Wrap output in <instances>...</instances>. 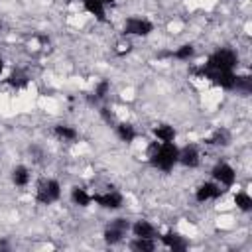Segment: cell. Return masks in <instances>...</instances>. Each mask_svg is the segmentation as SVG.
I'll list each match as a JSON object with an SVG mask.
<instances>
[{
    "mask_svg": "<svg viewBox=\"0 0 252 252\" xmlns=\"http://www.w3.org/2000/svg\"><path fill=\"white\" fill-rule=\"evenodd\" d=\"M177 158L179 148L175 146V142H154L148 154L150 163L159 171H171L177 165Z\"/></svg>",
    "mask_w": 252,
    "mask_h": 252,
    "instance_id": "6da1fadb",
    "label": "cell"
},
{
    "mask_svg": "<svg viewBox=\"0 0 252 252\" xmlns=\"http://www.w3.org/2000/svg\"><path fill=\"white\" fill-rule=\"evenodd\" d=\"M238 65V55L234 49L230 47H219L217 51H213L205 63V69H213V71H234V67Z\"/></svg>",
    "mask_w": 252,
    "mask_h": 252,
    "instance_id": "7a4b0ae2",
    "label": "cell"
},
{
    "mask_svg": "<svg viewBox=\"0 0 252 252\" xmlns=\"http://www.w3.org/2000/svg\"><path fill=\"white\" fill-rule=\"evenodd\" d=\"M61 197V183L53 177H45L37 183L35 187V201L41 205H51L55 201H59Z\"/></svg>",
    "mask_w": 252,
    "mask_h": 252,
    "instance_id": "3957f363",
    "label": "cell"
},
{
    "mask_svg": "<svg viewBox=\"0 0 252 252\" xmlns=\"http://www.w3.org/2000/svg\"><path fill=\"white\" fill-rule=\"evenodd\" d=\"M154 32V24L148 18L142 16H130L124 22V33L126 35H138V37H146Z\"/></svg>",
    "mask_w": 252,
    "mask_h": 252,
    "instance_id": "277c9868",
    "label": "cell"
},
{
    "mask_svg": "<svg viewBox=\"0 0 252 252\" xmlns=\"http://www.w3.org/2000/svg\"><path fill=\"white\" fill-rule=\"evenodd\" d=\"M211 177L213 181H217L220 187H232L236 181V171L230 163L226 161H219L213 169H211Z\"/></svg>",
    "mask_w": 252,
    "mask_h": 252,
    "instance_id": "5b68a950",
    "label": "cell"
},
{
    "mask_svg": "<svg viewBox=\"0 0 252 252\" xmlns=\"http://www.w3.org/2000/svg\"><path fill=\"white\" fill-rule=\"evenodd\" d=\"M203 75H205V79H209L213 85H217L220 89H234V81H236L234 71H213V69L203 67Z\"/></svg>",
    "mask_w": 252,
    "mask_h": 252,
    "instance_id": "8992f818",
    "label": "cell"
},
{
    "mask_svg": "<svg viewBox=\"0 0 252 252\" xmlns=\"http://www.w3.org/2000/svg\"><path fill=\"white\" fill-rule=\"evenodd\" d=\"M130 230V222L126 220V219H114L108 226H106V230H104V240L108 242V244H116V242H120L122 238H124V234Z\"/></svg>",
    "mask_w": 252,
    "mask_h": 252,
    "instance_id": "52a82bcc",
    "label": "cell"
},
{
    "mask_svg": "<svg viewBox=\"0 0 252 252\" xmlns=\"http://www.w3.org/2000/svg\"><path fill=\"white\" fill-rule=\"evenodd\" d=\"M224 193V189L217 183V181H205L195 189V199L199 203H207V201H215Z\"/></svg>",
    "mask_w": 252,
    "mask_h": 252,
    "instance_id": "ba28073f",
    "label": "cell"
},
{
    "mask_svg": "<svg viewBox=\"0 0 252 252\" xmlns=\"http://www.w3.org/2000/svg\"><path fill=\"white\" fill-rule=\"evenodd\" d=\"M93 201L98 205V207H102V209H108V211H116V209H120L122 207V203H124V197H122V193H118V191H104V193H96V195H93Z\"/></svg>",
    "mask_w": 252,
    "mask_h": 252,
    "instance_id": "9c48e42d",
    "label": "cell"
},
{
    "mask_svg": "<svg viewBox=\"0 0 252 252\" xmlns=\"http://www.w3.org/2000/svg\"><path fill=\"white\" fill-rule=\"evenodd\" d=\"M177 163H181L183 167H189V169L199 167V163H201V154H199L197 146L187 144V146L179 148V158H177Z\"/></svg>",
    "mask_w": 252,
    "mask_h": 252,
    "instance_id": "30bf717a",
    "label": "cell"
},
{
    "mask_svg": "<svg viewBox=\"0 0 252 252\" xmlns=\"http://www.w3.org/2000/svg\"><path fill=\"white\" fill-rule=\"evenodd\" d=\"M130 230H132L134 236H140V238H156V236H159L156 224H152L146 219H140L134 224H130Z\"/></svg>",
    "mask_w": 252,
    "mask_h": 252,
    "instance_id": "8fae6325",
    "label": "cell"
},
{
    "mask_svg": "<svg viewBox=\"0 0 252 252\" xmlns=\"http://www.w3.org/2000/svg\"><path fill=\"white\" fill-rule=\"evenodd\" d=\"M161 244H163L165 248L173 250V252H181V250H185V248L189 246L187 238L181 236L179 232H165V234L161 236Z\"/></svg>",
    "mask_w": 252,
    "mask_h": 252,
    "instance_id": "7c38bea8",
    "label": "cell"
},
{
    "mask_svg": "<svg viewBox=\"0 0 252 252\" xmlns=\"http://www.w3.org/2000/svg\"><path fill=\"white\" fill-rule=\"evenodd\" d=\"M106 0H83V6H85V10L91 14V16H94L96 20H104V16H106Z\"/></svg>",
    "mask_w": 252,
    "mask_h": 252,
    "instance_id": "4fadbf2b",
    "label": "cell"
},
{
    "mask_svg": "<svg viewBox=\"0 0 252 252\" xmlns=\"http://www.w3.org/2000/svg\"><path fill=\"white\" fill-rule=\"evenodd\" d=\"M175 136H177V130L171 124H159L154 128V138L158 142H175Z\"/></svg>",
    "mask_w": 252,
    "mask_h": 252,
    "instance_id": "5bb4252c",
    "label": "cell"
},
{
    "mask_svg": "<svg viewBox=\"0 0 252 252\" xmlns=\"http://www.w3.org/2000/svg\"><path fill=\"white\" fill-rule=\"evenodd\" d=\"M53 134H55L57 140H61V142H75V140L79 138V132H77L73 126H69V124H57V126L53 128Z\"/></svg>",
    "mask_w": 252,
    "mask_h": 252,
    "instance_id": "9a60e30c",
    "label": "cell"
},
{
    "mask_svg": "<svg viewBox=\"0 0 252 252\" xmlns=\"http://www.w3.org/2000/svg\"><path fill=\"white\" fill-rule=\"evenodd\" d=\"M116 136L122 140V142H134L136 140V136H138V132H136V128H134V124H130V122H120L118 126H116Z\"/></svg>",
    "mask_w": 252,
    "mask_h": 252,
    "instance_id": "2e32d148",
    "label": "cell"
},
{
    "mask_svg": "<svg viewBox=\"0 0 252 252\" xmlns=\"http://www.w3.org/2000/svg\"><path fill=\"white\" fill-rule=\"evenodd\" d=\"M30 179H32V173H30V169L26 165H16L12 169V181H14V185L26 187L30 183Z\"/></svg>",
    "mask_w": 252,
    "mask_h": 252,
    "instance_id": "e0dca14e",
    "label": "cell"
},
{
    "mask_svg": "<svg viewBox=\"0 0 252 252\" xmlns=\"http://www.w3.org/2000/svg\"><path fill=\"white\" fill-rule=\"evenodd\" d=\"M71 201L75 205H79V207H89L93 203V195L87 189H83V187H75L71 191Z\"/></svg>",
    "mask_w": 252,
    "mask_h": 252,
    "instance_id": "ac0fdd59",
    "label": "cell"
},
{
    "mask_svg": "<svg viewBox=\"0 0 252 252\" xmlns=\"http://www.w3.org/2000/svg\"><path fill=\"white\" fill-rule=\"evenodd\" d=\"M156 238H140V236H134V240L130 242V248L132 250H140V252H152L156 250Z\"/></svg>",
    "mask_w": 252,
    "mask_h": 252,
    "instance_id": "d6986e66",
    "label": "cell"
},
{
    "mask_svg": "<svg viewBox=\"0 0 252 252\" xmlns=\"http://www.w3.org/2000/svg\"><path fill=\"white\" fill-rule=\"evenodd\" d=\"M234 205H236V209L248 213V211L252 209V197H250L246 191H236V195H234Z\"/></svg>",
    "mask_w": 252,
    "mask_h": 252,
    "instance_id": "ffe728a7",
    "label": "cell"
},
{
    "mask_svg": "<svg viewBox=\"0 0 252 252\" xmlns=\"http://www.w3.org/2000/svg\"><path fill=\"white\" fill-rule=\"evenodd\" d=\"M193 55H195V47H193L191 43H183V45H179V47L173 51V57L179 59V61H187V59H191Z\"/></svg>",
    "mask_w": 252,
    "mask_h": 252,
    "instance_id": "44dd1931",
    "label": "cell"
},
{
    "mask_svg": "<svg viewBox=\"0 0 252 252\" xmlns=\"http://www.w3.org/2000/svg\"><path fill=\"white\" fill-rule=\"evenodd\" d=\"M28 75L24 73V71H14V73H10V77H8V85H12V87H16V89H22V87H26L28 85Z\"/></svg>",
    "mask_w": 252,
    "mask_h": 252,
    "instance_id": "7402d4cb",
    "label": "cell"
},
{
    "mask_svg": "<svg viewBox=\"0 0 252 252\" xmlns=\"http://www.w3.org/2000/svg\"><path fill=\"white\" fill-rule=\"evenodd\" d=\"M108 91H110V83H108V81H100V83L94 87V96H96V98H104V96L108 94Z\"/></svg>",
    "mask_w": 252,
    "mask_h": 252,
    "instance_id": "603a6c76",
    "label": "cell"
},
{
    "mask_svg": "<svg viewBox=\"0 0 252 252\" xmlns=\"http://www.w3.org/2000/svg\"><path fill=\"white\" fill-rule=\"evenodd\" d=\"M4 67H6V63H4V59H2V57H0V75H2V73H4Z\"/></svg>",
    "mask_w": 252,
    "mask_h": 252,
    "instance_id": "cb8c5ba5",
    "label": "cell"
},
{
    "mask_svg": "<svg viewBox=\"0 0 252 252\" xmlns=\"http://www.w3.org/2000/svg\"><path fill=\"white\" fill-rule=\"evenodd\" d=\"M106 2H114V0H106Z\"/></svg>",
    "mask_w": 252,
    "mask_h": 252,
    "instance_id": "d4e9b609",
    "label": "cell"
}]
</instances>
